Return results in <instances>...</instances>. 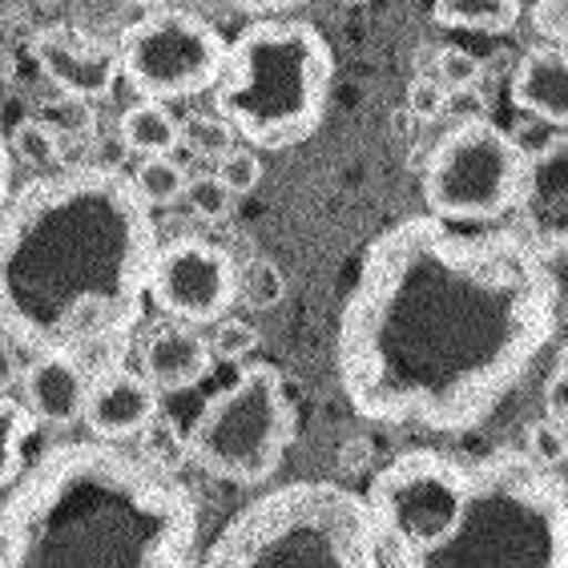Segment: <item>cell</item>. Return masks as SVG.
<instances>
[{
    "instance_id": "36",
    "label": "cell",
    "mask_w": 568,
    "mask_h": 568,
    "mask_svg": "<svg viewBox=\"0 0 568 568\" xmlns=\"http://www.w3.org/2000/svg\"><path fill=\"white\" fill-rule=\"evenodd\" d=\"M12 153H9V138L0 133V210H4V202H9L12 194Z\"/></svg>"
},
{
    "instance_id": "23",
    "label": "cell",
    "mask_w": 568,
    "mask_h": 568,
    "mask_svg": "<svg viewBox=\"0 0 568 568\" xmlns=\"http://www.w3.org/2000/svg\"><path fill=\"white\" fill-rule=\"evenodd\" d=\"M286 295V278L278 271L274 258L266 254H254L239 266V303H246L251 311H271Z\"/></svg>"
},
{
    "instance_id": "14",
    "label": "cell",
    "mask_w": 568,
    "mask_h": 568,
    "mask_svg": "<svg viewBox=\"0 0 568 568\" xmlns=\"http://www.w3.org/2000/svg\"><path fill=\"white\" fill-rule=\"evenodd\" d=\"M158 404H162V392L142 372L110 363L89 379V399L81 419L89 424L93 439L125 444V439H138L150 432L153 419H158Z\"/></svg>"
},
{
    "instance_id": "5",
    "label": "cell",
    "mask_w": 568,
    "mask_h": 568,
    "mask_svg": "<svg viewBox=\"0 0 568 568\" xmlns=\"http://www.w3.org/2000/svg\"><path fill=\"white\" fill-rule=\"evenodd\" d=\"M335 53L315 24L258 17L226 44L214 113L254 150H291L327 118Z\"/></svg>"
},
{
    "instance_id": "19",
    "label": "cell",
    "mask_w": 568,
    "mask_h": 568,
    "mask_svg": "<svg viewBox=\"0 0 568 568\" xmlns=\"http://www.w3.org/2000/svg\"><path fill=\"white\" fill-rule=\"evenodd\" d=\"M432 17L444 29L500 37L520 21V0H432Z\"/></svg>"
},
{
    "instance_id": "8",
    "label": "cell",
    "mask_w": 568,
    "mask_h": 568,
    "mask_svg": "<svg viewBox=\"0 0 568 568\" xmlns=\"http://www.w3.org/2000/svg\"><path fill=\"white\" fill-rule=\"evenodd\" d=\"M525 150L484 118L452 125L424 162V202L439 222H496L513 214Z\"/></svg>"
},
{
    "instance_id": "24",
    "label": "cell",
    "mask_w": 568,
    "mask_h": 568,
    "mask_svg": "<svg viewBox=\"0 0 568 568\" xmlns=\"http://www.w3.org/2000/svg\"><path fill=\"white\" fill-rule=\"evenodd\" d=\"M182 145H186L194 158L219 162L222 153H230L239 145V133L230 130L219 113H190V118L182 121Z\"/></svg>"
},
{
    "instance_id": "12",
    "label": "cell",
    "mask_w": 568,
    "mask_h": 568,
    "mask_svg": "<svg viewBox=\"0 0 568 568\" xmlns=\"http://www.w3.org/2000/svg\"><path fill=\"white\" fill-rule=\"evenodd\" d=\"M516 234L545 258L568 254V133L525 153L516 194Z\"/></svg>"
},
{
    "instance_id": "31",
    "label": "cell",
    "mask_w": 568,
    "mask_h": 568,
    "mask_svg": "<svg viewBox=\"0 0 568 568\" xmlns=\"http://www.w3.org/2000/svg\"><path fill=\"white\" fill-rule=\"evenodd\" d=\"M444 110H448V93H444L427 73H419L416 81H412V89H407V113L424 125V121H436Z\"/></svg>"
},
{
    "instance_id": "16",
    "label": "cell",
    "mask_w": 568,
    "mask_h": 568,
    "mask_svg": "<svg viewBox=\"0 0 568 568\" xmlns=\"http://www.w3.org/2000/svg\"><path fill=\"white\" fill-rule=\"evenodd\" d=\"M210 363H214L210 339L190 323H162L158 331H150L142 347V375L162 395L190 392L210 375Z\"/></svg>"
},
{
    "instance_id": "35",
    "label": "cell",
    "mask_w": 568,
    "mask_h": 568,
    "mask_svg": "<svg viewBox=\"0 0 568 568\" xmlns=\"http://www.w3.org/2000/svg\"><path fill=\"white\" fill-rule=\"evenodd\" d=\"M226 4L239 12H251V17H286V12L311 4V0H226Z\"/></svg>"
},
{
    "instance_id": "32",
    "label": "cell",
    "mask_w": 568,
    "mask_h": 568,
    "mask_svg": "<svg viewBox=\"0 0 568 568\" xmlns=\"http://www.w3.org/2000/svg\"><path fill=\"white\" fill-rule=\"evenodd\" d=\"M532 29L548 44L568 49V0H536L532 4Z\"/></svg>"
},
{
    "instance_id": "2",
    "label": "cell",
    "mask_w": 568,
    "mask_h": 568,
    "mask_svg": "<svg viewBox=\"0 0 568 568\" xmlns=\"http://www.w3.org/2000/svg\"><path fill=\"white\" fill-rule=\"evenodd\" d=\"M153 210L113 165H73L0 210V327L24 351L118 363L145 318Z\"/></svg>"
},
{
    "instance_id": "4",
    "label": "cell",
    "mask_w": 568,
    "mask_h": 568,
    "mask_svg": "<svg viewBox=\"0 0 568 568\" xmlns=\"http://www.w3.org/2000/svg\"><path fill=\"white\" fill-rule=\"evenodd\" d=\"M387 568H568V484L504 448L468 468L456 525L436 545L383 552Z\"/></svg>"
},
{
    "instance_id": "21",
    "label": "cell",
    "mask_w": 568,
    "mask_h": 568,
    "mask_svg": "<svg viewBox=\"0 0 568 568\" xmlns=\"http://www.w3.org/2000/svg\"><path fill=\"white\" fill-rule=\"evenodd\" d=\"M133 186L145 197V206H178L186 197L190 174L186 165L174 162V153H158V158H142V165L133 170Z\"/></svg>"
},
{
    "instance_id": "1",
    "label": "cell",
    "mask_w": 568,
    "mask_h": 568,
    "mask_svg": "<svg viewBox=\"0 0 568 568\" xmlns=\"http://www.w3.org/2000/svg\"><path fill=\"white\" fill-rule=\"evenodd\" d=\"M557 323V274L516 230L464 234L412 214L363 254L335 367L372 424L468 432L528 379Z\"/></svg>"
},
{
    "instance_id": "37",
    "label": "cell",
    "mask_w": 568,
    "mask_h": 568,
    "mask_svg": "<svg viewBox=\"0 0 568 568\" xmlns=\"http://www.w3.org/2000/svg\"><path fill=\"white\" fill-rule=\"evenodd\" d=\"M125 4H133V9H165V4H170V0H125Z\"/></svg>"
},
{
    "instance_id": "18",
    "label": "cell",
    "mask_w": 568,
    "mask_h": 568,
    "mask_svg": "<svg viewBox=\"0 0 568 568\" xmlns=\"http://www.w3.org/2000/svg\"><path fill=\"white\" fill-rule=\"evenodd\" d=\"M118 142H121V150L138 153V158L174 153L178 145H182V121L170 113L165 101L142 98L118 118Z\"/></svg>"
},
{
    "instance_id": "13",
    "label": "cell",
    "mask_w": 568,
    "mask_h": 568,
    "mask_svg": "<svg viewBox=\"0 0 568 568\" xmlns=\"http://www.w3.org/2000/svg\"><path fill=\"white\" fill-rule=\"evenodd\" d=\"M33 57L49 85L65 98L105 101L121 85V61L118 44H101L98 37H81L73 29H41L33 37Z\"/></svg>"
},
{
    "instance_id": "38",
    "label": "cell",
    "mask_w": 568,
    "mask_h": 568,
    "mask_svg": "<svg viewBox=\"0 0 568 568\" xmlns=\"http://www.w3.org/2000/svg\"><path fill=\"white\" fill-rule=\"evenodd\" d=\"M347 4H367V0H347Z\"/></svg>"
},
{
    "instance_id": "7",
    "label": "cell",
    "mask_w": 568,
    "mask_h": 568,
    "mask_svg": "<svg viewBox=\"0 0 568 568\" xmlns=\"http://www.w3.org/2000/svg\"><path fill=\"white\" fill-rule=\"evenodd\" d=\"M295 432L298 419L283 372L271 363H254L197 412L186 436V456L214 480L251 488L283 468Z\"/></svg>"
},
{
    "instance_id": "6",
    "label": "cell",
    "mask_w": 568,
    "mask_h": 568,
    "mask_svg": "<svg viewBox=\"0 0 568 568\" xmlns=\"http://www.w3.org/2000/svg\"><path fill=\"white\" fill-rule=\"evenodd\" d=\"M197 568H387L363 493L295 480L246 504Z\"/></svg>"
},
{
    "instance_id": "10",
    "label": "cell",
    "mask_w": 568,
    "mask_h": 568,
    "mask_svg": "<svg viewBox=\"0 0 568 568\" xmlns=\"http://www.w3.org/2000/svg\"><path fill=\"white\" fill-rule=\"evenodd\" d=\"M464 488H468V468L439 452H404L375 471L363 500L379 528L383 552L436 545L456 525Z\"/></svg>"
},
{
    "instance_id": "11",
    "label": "cell",
    "mask_w": 568,
    "mask_h": 568,
    "mask_svg": "<svg viewBox=\"0 0 568 568\" xmlns=\"http://www.w3.org/2000/svg\"><path fill=\"white\" fill-rule=\"evenodd\" d=\"M150 295L178 323H219L239 303V263L206 239H174L153 254Z\"/></svg>"
},
{
    "instance_id": "22",
    "label": "cell",
    "mask_w": 568,
    "mask_h": 568,
    "mask_svg": "<svg viewBox=\"0 0 568 568\" xmlns=\"http://www.w3.org/2000/svg\"><path fill=\"white\" fill-rule=\"evenodd\" d=\"M65 145H69L65 138H61L44 118L21 121L9 138L12 162H24V165H33V170H57L61 158H65Z\"/></svg>"
},
{
    "instance_id": "17",
    "label": "cell",
    "mask_w": 568,
    "mask_h": 568,
    "mask_svg": "<svg viewBox=\"0 0 568 568\" xmlns=\"http://www.w3.org/2000/svg\"><path fill=\"white\" fill-rule=\"evenodd\" d=\"M516 110L557 125L568 133V49L557 44H536L513 69L508 81Z\"/></svg>"
},
{
    "instance_id": "3",
    "label": "cell",
    "mask_w": 568,
    "mask_h": 568,
    "mask_svg": "<svg viewBox=\"0 0 568 568\" xmlns=\"http://www.w3.org/2000/svg\"><path fill=\"white\" fill-rule=\"evenodd\" d=\"M0 568H197V500L142 452L57 444L0 504Z\"/></svg>"
},
{
    "instance_id": "29",
    "label": "cell",
    "mask_w": 568,
    "mask_h": 568,
    "mask_svg": "<svg viewBox=\"0 0 568 568\" xmlns=\"http://www.w3.org/2000/svg\"><path fill=\"white\" fill-rule=\"evenodd\" d=\"M182 202H190V214L202 219V222H222V219H230V210H234V194L222 186L219 174L190 178L186 197H182Z\"/></svg>"
},
{
    "instance_id": "20",
    "label": "cell",
    "mask_w": 568,
    "mask_h": 568,
    "mask_svg": "<svg viewBox=\"0 0 568 568\" xmlns=\"http://www.w3.org/2000/svg\"><path fill=\"white\" fill-rule=\"evenodd\" d=\"M37 419L29 416V407L12 395H0V493L12 488L24 471V448L33 436Z\"/></svg>"
},
{
    "instance_id": "34",
    "label": "cell",
    "mask_w": 568,
    "mask_h": 568,
    "mask_svg": "<svg viewBox=\"0 0 568 568\" xmlns=\"http://www.w3.org/2000/svg\"><path fill=\"white\" fill-rule=\"evenodd\" d=\"M21 343L12 339L9 331L0 327V395H9L21 383Z\"/></svg>"
},
{
    "instance_id": "27",
    "label": "cell",
    "mask_w": 568,
    "mask_h": 568,
    "mask_svg": "<svg viewBox=\"0 0 568 568\" xmlns=\"http://www.w3.org/2000/svg\"><path fill=\"white\" fill-rule=\"evenodd\" d=\"M520 452H525L532 464H540V468L557 471L568 459V432L548 416L532 419V424L525 427V444H520Z\"/></svg>"
},
{
    "instance_id": "28",
    "label": "cell",
    "mask_w": 568,
    "mask_h": 568,
    "mask_svg": "<svg viewBox=\"0 0 568 568\" xmlns=\"http://www.w3.org/2000/svg\"><path fill=\"white\" fill-rule=\"evenodd\" d=\"M484 65L480 57H471L468 49H439L436 57H432V81H436L444 93H464V89H471L476 81H480Z\"/></svg>"
},
{
    "instance_id": "25",
    "label": "cell",
    "mask_w": 568,
    "mask_h": 568,
    "mask_svg": "<svg viewBox=\"0 0 568 568\" xmlns=\"http://www.w3.org/2000/svg\"><path fill=\"white\" fill-rule=\"evenodd\" d=\"M41 118L53 125L65 142H85V138H93L98 133V105L85 98H53L41 105Z\"/></svg>"
},
{
    "instance_id": "26",
    "label": "cell",
    "mask_w": 568,
    "mask_h": 568,
    "mask_svg": "<svg viewBox=\"0 0 568 568\" xmlns=\"http://www.w3.org/2000/svg\"><path fill=\"white\" fill-rule=\"evenodd\" d=\"M214 174H219V182L230 190V194L239 197V194L258 190V182L266 178V165L254 145H234V150L222 153L219 162H214Z\"/></svg>"
},
{
    "instance_id": "9",
    "label": "cell",
    "mask_w": 568,
    "mask_h": 568,
    "mask_svg": "<svg viewBox=\"0 0 568 568\" xmlns=\"http://www.w3.org/2000/svg\"><path fill=\"white\" fill-rule=\"evenodd\" d=\"M121 81L150 101H186L219 85L226 41L190 9H150L118 33Z\"/></svg>"
},
{
    "instance_id": "15",
    "label": "cell",
    "mask_w": 568,
    "mask_h": 568,
    "mask_svg": "<svg viewBox=\"0 0 568 568\" xmlns=\"http://www.w3.org/2000/svg\"><path fill=\"white\" fill-rule=\"evenodd\" d=\"M89 367L69 351H37L21 372V404L44 427H69L85 416Z\"/></svg>"
},
{
    "instance_id": "30",
    "label": "cell",
    "mask_w": 568,
    "mask_h": 568,
    "mask_svg": "<svg viewBox=\"0 0 568 568\" xmlns=\"http://www.w3.org/2000/svg\"><path fill=\"white\" fill-rule=\"evenodd\" d=\"M210 351H214V359L242 363L246 355H254V351H258V331H254L246 318H219V323H214Z\"/></svg>"
},
{
    "instance_id": "33",
    "label": "cell",
    "mask_w": 568,
    "mask_h": 568,
    "mask_svg": "<svg viewBox=\"0 0 568 568\" xmlns=\"http://www.w3.org/2000/svg\"><path fill=\"white\" fill-rule=\"evenodd\" d=\"M545 416L568 432V363H557L545 383Z\"/></svg>"
}]
</instances>
